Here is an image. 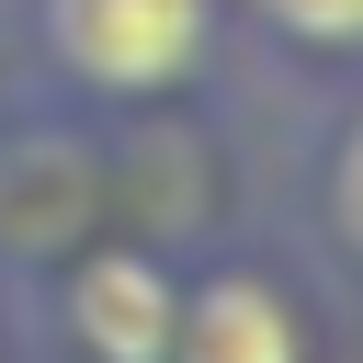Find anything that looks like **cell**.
I'll return each mask as SVG.
<instances>
[{
	"label": "cell",
	"mask_w": 363,
	"mask_h": 363,
	"mask_svg": "<svg viewBox=\"0 0 363 363\" xmlns=\"http://www.w3.org/2000/svg\"><path fill=\"white\" fill-rule=\"evenodd\" d=\"M45 45L91 91H170L204 45V0H45Z\"/></svg>",
	"instance_id": "obj_1"
},
{
	"label": "cell",
	"mask_w": 363,
	"mask_h": 363,
	"mask_svg": "<svg viewBox=\"0 0 363 363\" xmlns=\"http://www.w3.org/2000/svg\"><path fill=\"white\" fill-rule=\"evenodd\" d=\"M68 318H79V352L91 363H170V329H182V295L147 250H102L79 284H68Z\"/></svg>",
	"instance_id": "obj_2"
},
{
	"label": "cell",
	"mask_w": 363,
	"mask_h": 363,
	"mask_svg": "<svg viewBox=\"0 0 363 363\" xmlns=\"http://www.w3.org/2000/svg\"><path fill=\"white\" fill-rule=\"evenodd\" d=\"M170 352H182V363H295V329H284V295H272V284L216 272V284L182 306Z\"/></svg>",
	"instance_id": "obj_3"
},
{
	"label": "cell",
	"mask_w": 363,
	"mask_h": 363,
	"mask_svg": "<svg viewBox=\"0 0 363 363\" xmlns=\"http://www.w3.org/2000/svg\"><path fill=\"white\" fill-rule=\"evenodd\" d=\"M261 11L306 45H363V0H261Z\"/></svg>",
	"instance_id": "obj_4"
},
{
	"label": "cell",
	"mask_w": 363,
	"mask_h": 363,
	"mask_svg": "<svg viewBox=\"0 0 363 363\" xmlns=\"http://www.w3.org/2000/svg\"><path fill=\"white\" fill-rule=\"evenodd\" d=\"M340 227H352V250H363V113H352V136H340Z\"/></svg>",
	"instance_id": "obj_5"
}]
</instances>
